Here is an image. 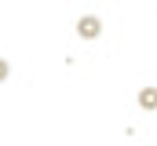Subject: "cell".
Wrapping results in <instances>:
<instances>
[{
  "mask_svg": "<svg viewBox=\"0 0 157 146\" xmlns=\"http://www.w3.org/2000/svg\"><path fill=\"white\" fill-rule=\"evenodd\" d=\"M95 26H99L95 18H84V22H80V36H95Z\"/></svg>",
  "mask_w": 157,
  "mask_h": 146,
  "instance_id": "1",
  "label": "cell"
},
{
  "mask_svg": "<svg viewBox=\"0 0 157 146\" xmlns=\"http://www.w3.org/2000/svg\"><path fill=\"white\" fill-rule=\"evenodd\" d=\"M143 106H146V110L157 106V91H154V88H150V91H143Z\"/></svg>",
  "mask_w": 157,
  "mask_h": 146,
  "instance_id": "2",
  "label": "cell"
},
{
  "mask_svg": "<svg viewBox=\"0 0 157 146\" xmlns=\"http://www.w3.org/2000/svg\"><path fill=\"white\" fill-rule=\"evenodd\" d=\"M4 73H7V66H4V62H0V77H4Z\"/></svg>",
  "mask_w": 157,
  "mask_h": 146,
  "instance_id": "3",
  "label": "cell"
}]
</instances>
